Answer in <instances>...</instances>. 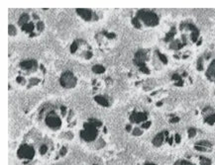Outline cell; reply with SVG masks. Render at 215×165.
<instances>
[{
    "label": "cell",
    "instance_id": "19",
    "mask_svg": "<svg viewBox=\"0 0 215 165\" xmlns=\"http://www.w3.org/2000/svg\"><path fill=\"white\" fill-rule=\"evenodd\" d=\"M196 68H197V70H199V71H202V70L204 69V59H203V56H200V58L197 59Z\"/></svg>",
    "mask_w": 215,
    "mask_h": 165
},
{
    "label": "cell",
    "instance_id": "6",
    "mask_svg": "<svg viewBox=\"0 0 215 165\" xmlns=\"http://www.w3.org/2000/svg\"><path fill=\"white\" fill-rule=\"evenodd\" d=\"M150 121L149 119V113L143 110H137L134 109L130 113L129 115V122L130 124L135 127H140L146 122Z\"/></svg>",
    "mask_w": 215,
    "mask_h": 165
},
{
    "label": "cell",
    "instance_id": "12",
    "mask_svg": "<svg viewBox=\"0 0 215 165\" xmlns=\"http://www.w3.org/2000/svg\"><path fill=\"white\" fill-rule=\"evenodd\" d=\"M193 148L197 152H211L212 148H213V144L206 139H200L194 143Z\"/></svg>",
    "mask_w": 215,
    "mask_h": 165
},
{
    "label": "cell",
    "instance_id": "25",
    "mask_svg": "<svg viewBox=\"0 0 215 165\" xmlns=\"http://www.w3.org/2000/svg\"><path fill=\"white\" fill-rule=\"evenodd\" d=\"M16 81L18 82L19 84H22V85H25V84H26V82H28V81L26 80V79H25V76L20 75V74H19V75L16 77Z\"/></svg>",
    "mask_w": 215,
    "mask_h": 165
},
{
    "label": "cell",
    "instance_id": "20",
    "mask_svg": "<svg viewBox=\"0 0 215 165\" xmlns=\"http://www.w3.org/2000/svg\"><path fill=\"white\" fill-rule=\"evenodd\" d=\"M131 133H132V135H134V136H140L144 133V130L141 129L140 127H134Z\"/></svg>",
    "mask_w": 215,
    "mask_h": 165
},
{
    "label": "cell",
    "instance_id": "7",
    "mask_svg": "<svg viewBox=\"0 0 215 165\" xmlns=\"http://www.w3.org/2000/svg\"><path fill=\"white\" fill-rule=\"evenodd\" d=\"M204 160V155H185L175 161L174 165H206Z\"/></svg>",
    "mask_w": 215,
    "mask_h": 165
},
{
    "label": "cell",
    "instance_id": "30",
    "mask_svg": "<svg viewBox=\"0 0 215 165\" xmlns=\"http://www.w3.org/2000/svg\"><path fill=\"white\" fill-rule=\"evenodd\" d=\"M142 165H158V164H156V163H153V162H149V161H146V162H144V163Z\"/></svg>",
    "mask_w": 215,
    "mask_h": 165
},
{
    "label": "cell",
    "instance_id": "9",
    "mask_svg": "<svg viewBox=\"0 0 215 165\" xmlns=\"http://www.w3.org/2000/svg\"><path fill=\"white\" fill-rule=\"evenodd\" d=\"M19 68L22 70V71H25L28 74V73H34L38 70L39 68V63L36 59H25V61H22L20 63H19Z\"/></svg>",
    "mask_w": 215,
    "mask_h": 165
},
{
    "label": "cell",
    "instance_id": "10",
    "mask_svg": "<svg viewBox=\"0 0 215 165\" xmlns=\"http://www.w3.org/2000/svg\"><path fill=\"white\" fill-rule=\"evenodd\" d=\"M201 116L204 124L213 126L215 124V110L211 106H206L201 111Z\"/></svg>",
    "mask_w": 215,
    "mask_h": 165
},
{
    "label": "cell",
    "instance_id": "29",
    "mask_svg": "<svg viewBox=\"0 0 215 165\" xmlns=\"http://www.w3.org/2000/svg\"><path fill=\"white\" fill-rule=\"evenodd\" d=\"M133 125L131 124H128V125H126V127H125V130H126V132L127 133H132V130H133Z\"/></svg>",
    "mask_w": 215,
    "mask_h": 165
},
{
    "label": "cell",
    "instance_id": "8",
    "mask_svg": "<svg viewBox=\"0 0 215 165\" xmlns=\"http://www.w3.org/2000/svg\"><path fill=\"white\" fill-rule=\"evenodd\" d=\"M60 84L64 89H72L77 84V78L72 71H64L60 77Z\"/></svg>",
    "mask_w": 215,
    "mask_h": 165
},
{
    "label": "cell",
    "instance_id": "21",
    "mask_svg": "<svg viewBox=\"0 0 215 165\" xmlns=\"http://www.w3.org/2000/svg\"><path fill=\"white\" fill-rule=\"evenodd\" d=\"M131 23H132V25L134 26L136 29H141L143 26H142V24L140 23V21L138 20L136 17H133V18L131 19Z\"/></svg>",
    "mask_w": 215,
    "mask_h": 165
},
{
    "label": "cell",
    "instance_id": "27",
    "mask_svg": "<svg viewBox=\"0 0 215 165\" xmlns=\"http://www.w3.org/2000/svg\"><path fill=\"white\" fill-rule=\"evenodd\" d=\"M151 126H152V121L150 120V121H148V122H146V123H144L143 125H141L140 128H141V129H142V130H149L150 128H151Z\"/></svg>",
    "mask_w": 215,
    "mask_h": 165
},
{
    "label": "cell",
    "instance_id": "5",
    "mask_svg": "<svg viewBox=\"0 0 215 165\" xmlns=\"http://www.w3.org/2000/svg\"><path fill=\"white\" fill-rule=\"evenodd\" d=\"M150 59V52L149 50H139L135 53L134 58H133V62L134 64L139 68L141 72L145 73V74H150L151 70L147 64V61Z\"/></svg>",
    "mask_w": 215,
    "mask_h": 165
},
{
    "label": "cell",
    "instance_id": "13",
    "mask_svg": "<svg viewBox=\"0 0 215 165\" xmlns=\"http://www.w3.org/2000/svg\"><path fill=\"white\" fill-rule=\"evenodd\" d=\"M205 76L209 81L215 83V58L211 61L205 70Z\"/></svg>",
    "mask_w": 215,
    "mask_h": 165
},
{
    "label": "cell",
    "instance_id": "28",
    "mask_svg": "<svg viewBox=\"0 0 215 165\" xmlns=\"http://www.w3.org/2000/svg\"><path fill=\"white\" fill-rule=\"evenodd\" d=\"M180 121V118L175 115H172L171 119H169V123L171 124H177V123H179Z\"/></svg>",
    "mask_w": 215,
    "mask_h": 165
},
{
    "label": "cell",
    "instance_id": "1",
    "mask_svg": "<svg viewBox=\"0 0 215 165\" xmlns=\"http://www.w3.org/2000/svg\"><path fill=\"white\" fill-rule=\"evenodd\" d=\"M72 111L64 105H61L59 109L55 107H44L40 112V119L51 130L56 132L61 130L64 127V118H67V123H69L72 118Z\"/></svg>",
    "mask_w": 215,
    "mask_h": 165
},
{
    "label": "cell",
    "instance_id": "4",
    "mask_svg": "<svg viewBox=\"0 0 215 165\" xmlns=\"http://www.w3.org/2000/svg\"><path fill=\"white\" fill-rule=\"evenodd\" d=\"M136 18L140 21V23L142 24V26L146 27H156L160 24V17L157 13L154 12V11L151 10H146V9H142L137 11L136 13Z\"/></svg>",
    "mask_w": 215,
    "mask_h": 165
},
{
    "label": "cell",
    "instance_id": "22",
    "mask_svg": "<svg viewBox=\"0 0 215 165\" xmlns=\"http://www.w3.org/2000/svg\"><path fill=\"white\" fill-rule=\"evenodd\" d=\"M197 135V130L195 128H189L187 130V135L189 138H195V135Z\"/></svg>",
    "mask_w": 215,
    "mask_h": 165
},
{
    "label": "cell",
    "instance_id": "2",
    "mask_svg": "<svg viewBox=\"0 0 215 165\" xmlns=\"http://www.w3.org/2000/svg\"><path fill=\"white\" fill-rule=\"evenodd\" d=\"M107 133V129L100 120L90 118L83 124L80 130V138L84 143L88 144H97L99 147L105 146L103 135Z\"/></svg>",
    "mask_w": 215,
    "mask_h": 165
},
{
    "label": "cell",
    "instance_id": "15",
    "mask_svg": "<svg viewBox=\"0 0 215 165\" xmlns=\"http://www.w3.org/2000/svg\"><path fill=\"white\" fill-rule=\"evenodd\" d=\"M94 101L96 102L97 104H99L100 106L102 107H109L110 106V102L109 100L107 99L106 96L104 95H96L94 96Z\"/></svg>",
    "mask_w": 215,
    "mask_h": 165
},
{
    "label": "cell",
    "instance_id": "17",
    "mask_svg": "<svg viewBox=\"0 0 215 165\" xmlns=\"http://www.w3.org/2000/svg\"><path fill=\"white\" fill-rule=\"evenodd\" d=\"M92 72L95 73V74H102V73L105 72V67L101 64H95L92 66Z\"/></svg>",
    "mask_w": 215,
    "mask_h": 165
},
{
    "label": "cell",
    "instance_id": "14",
    "mask_svg": "<svg viewBox=\"0 0 215 165\" xmlns=\"http://www.w3.org/2000/svg\"><path fill=\"white\" fill-rule=\"evenodd\" d=\"M166 141V135H165V130L160 132L159 133H157L152 139V143L155 147H161L162 146L165 144Z\"/></svg>",
    "mask_w": 215,
    "mask_h": 165
},
{
    "label": "cell",
    "instance_id": "11",
    "mask_svg": "<svg viewBox=\"0 0 215 165\" xmlns=\"http://www.w3.org/2000/svg\"><path fill=\"white\" fill-rule=\"evenodd\" d=\"M75 12L81 19L86 22L98 19V17L96 16V14L93 12L91 9H88V8H77V9H75Z\"/></svg>",
    "mask_w": 215,
    "mask_h": 165
},
{
    "label": "cell",
    "instance_id": "26",
    "mask_svg": "<svg viewBox=\"0 0 215 165\" xmlns=\"http://www.w3.org/2000/svg\"><path fill=\"white\" fill-rule=\"evenodd\" d=\"M67 153V148L66 146H62L59 150V157H63Z\"/></svg>",
    "mask_w": 215,
    "mask_h": 165
},
{
    "label": "cell",
    "instance_id": "24",
    "mask_svg": "<svg viewBox=\"0 0 215 165\" xmlns=\"http://www.w3.org/2000/svg\"><path fill=\"white\" fill-rule=\"evenodd\" d=\"M8 34H9V36H16L17 35V30H16V27L14 26V25H9V27H8Z\"/></svg>",
    "mask_w": 215,
    "mask_h": 165
},
{
    "label": "cell",
    "instance_id": "16",
    "mask_svg": "<svg viewBox=\"0 0 215 165\" xmlns=\"http://www.w3.org/2000/svg\"><path fill=\"white\" fill-rule=\"evenodd\" d=\"M30 21H31L30 14L23 13V14H21L20 18H19V20H18V25H19V27H23L24 25L28 24V23H29Z\"/></svg>",
    "mask_w": 215,
    "mask_h": 165
},
{
    "label": "cell",
    "instance_id": "3",
    "mask_svg": "<svg viewBox=\"0 0 215 165\" xmlns=\"http://www.w3.org/2000/svg\"><path fill=\"white\" fill-rule=\"evenodd\" d=\"M37 156H38V150L32 143H23L17 149V157L24 164H29L30 162L36 160Z\"/></svg>",
    "mask_w": 215,
    "mask_h": 165
},
{
    "label": "cell",
    "instance_id": "18",
    "mask_svg": "<svg viewBox=\"0 0 215 165\" xmlns=\"http://www.w3.org/2000/svg\"><path fill=\"white\" fill-rule=\"evenodd\" d=\"M155 53H156V55H157L158 61H159L161 63L164 64V65L168 64V58H166V56L165 55H163V53L161 52H159V50H156Z\"/></svg>",
    "mask_w": 215,
    "mask_h": 165
},
{
    "label": "cell",
    "instance_id": "23",
    "mask_svg": "<svg viewBox=\"0 0 215 165\" xmlns=\"http://www.w3.org/2000/svg\"><path fill=\"white\" fill-rule=\"evenodd\" d=\"M41 81V79H39V78H37V77H31L29 79V85H28V88H30L31 86H34V85H37V84H39V82Z\"/></svg>",
    "mask_w": 215,
    "mask_h": 165
}]
</instances>
